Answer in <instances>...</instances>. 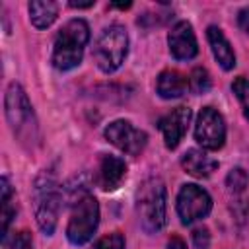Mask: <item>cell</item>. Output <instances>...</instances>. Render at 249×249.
I'll use <instances>...</instances> for the list:
<instances>
[{"label":"cell","instance_id":"1","mask_svg":"<svg viewBox=\"0 0 249 249\" xmlns=\"http://www.w3.org/2000/svg\"><path fill=\"white\" fill-rule=\"evenodd\" d=\"M89 41V25L80 19L74 18L70 21H66L56 37H54V47H53V66L56 70H72L82 62L84 56V47Z\"/></svg>","mask_w":249,"mask_h":249},{"label":"cell","instance_id":"6","mask_svg":"<svg viewBox=\"0 0 249 249\" xmlns=\"http://www.w3.org/2000/svg\"><path fill=\"white\" fill-rule=\"evenodd\" d=\"M99 224V204L93 195L82 193L72 208L68 226H66V237L72 245H84L88 243Z\"/></svg>","mask_w":249,"mask_h":249},{"label":"cell","instance_id":"12","mask_svg":"<svg viewBox=\"0 0 249 249\" xmlns=\"http://www.w3.org/2000/svg\"><path fill=\"white\" fill-rule=\"evenodd\" d=\"M126 175V163L123 158L113 154H101L95 171V183L103 191H115Z\"/></svg>","mask_w":249,"mask_h":249},{"label":"cell","instance_id":"2","mask_svg":"<svg viewBox=\"0 0 249 249\" xmlns=\"http://www.w3.org/2000/svg\"><path fill=\"white\" fill-rule=\"evenodd\" d=\"M4 107H6V119L10 123L12 132L19 138L21 144L37 140V121L33 107L27 99V93L19 84H10L6 89L4 97Z\"/></svg>","mask_w":249,"mask_h":249},{"label":"cell","instance_id":"4","mask_svg":"<svg viewBox=\"0 0 249 249\" xmlns=\"http://www.w3.org/2000/svg\"><path fill=\"white\" fill-rule=\"evenodd\" d=\"M33 206H35V218L45 235H53L56 222H58V212H60V202H62V193L56 183V179L51 173H43L37 177L35 187H33Z\"/></svg>","mask_w":249,"mask_h":249},{"label":"cell","instance_id":"13","mask_svg":"<svg viewBox=\"0 0 249 249\" xmlns=\"http://www.w3.org/2000/svg\"><path fill=\"white\" fill-rule=\"evenodd\" d=\"M206 39H208V45H210L212 54L218 60V64L224 70H231L235 66V53H233L230 41L226 39L224 31L218 25H210L206 29Z\"/></svg>","mask_w":249,"mask_h":249},{"label":"cell","instance_id":"20","mask_svg":"<svg viewBox=\"0 0 249 249\" xmlns=\"http://www.w3.org/2000/svg\"><path fill=\"white\" fill-rule=\"evenodd\" d=\"M2 249H33V239L29 231H16L12 237L2 239Z\"/></svg>","mask_w":249,"mask_h":249},{"label":"cell","instance_id":"19","mask_svg":"<svg viewBox=\"0 0 249 249\" xmlns=\"http://www.w3.org/2000/svg\"><path fill=\"white\" fill-rule=\"evenodd\" d=\"M231 91L235 93V97L239 99L241 103V109H243V115L245 119L249 121V80L245 76H237L231 84Z\"/></svg>","mask_w":249,"mask_h":249},{"label":"cell","instance_id":"23","mask_svg":"<svg viewBox=\"0 0 249 249\" xmlns=\"http://www.w3.org/2000/svg\"><path fill=\"white\" fill-rule=\"evenodd\" d=\"M193 243L196 249H208L210 245V233L206 228H196L193 231Z\"/></svg>","mask_w":249,"mask_h":249},{"label":"cell","instance_id":"17","mask_svg":"<svg viewBox=\"0 0 249 249\" xmlns=\"http://www.w3.org/2000/svg\"><path fill=\"white\" fill-rule=\"evenodd\" d=\"M0 185H2L0 187L2 189V196H0V200H2V239H4L8 235V228H10V222L16 214V208L12 206V187H10L8 179L2 177Z\"/></svg>","mask_w":249,"mask_h":249},{"label":"cell","instance_id":"25","mask_svg":"<svg viewBox=\"0 0 249 249\" xmlns=\"http://www.w3.org/2000/svg\"><path fill=\"white\" fill-rule=\"evenodd\" d=\"M167 249H187V243L179 235H171L167 241Z\"/></svg>","mask_w":249,"mask_h":249},{"label":"cell","instance_id":"11","mask_svg":"<svg viewBox=\"0 0 249 249\" xmlns=\"http://www.w3.org/2000/svg\"><path fill=\"white\" fill-rule=\"evenodd\" d=\"M191 117H193V111L185 105L181 107H175L173 111H169L167 115H163L158 123L161 134H163V142L169 150L177 148L179 142L183 140L187 128H189V123H191Z\"/></svg>","mask_w":249,"mask_h":249},{"label":"cell","instance_id":"22","mask_svg":"<svg viewBox=\"0 0 249 249\" xmlns=\"http://www.w3.org/2000/svg\"><path fill=\"white\" fill-rule=\"evenodd\" d=\"M91 249H124V235L121 231H113L95 241Z\"/></svg>","mask_w":249,"mask_h":249},{"label":"cell","instance_id":"9","mask_svg":"<svg viewBox=\"0 0 249 249\" xmlns=\"http://www.w3.org/2000/svg\"><path fill=\"white\" fill-rule=\"evenodd\" d=\"M105 138L128 156H140V152L148 144V134L124 119L109 123L105 128Z\"/></svg>","mask_w":249,"mask_h":249},{"label":"cell","instance_id":"24","mask_svg":"<svg viewBox=\"0 0 249 249\" xmlns=\"http://www.w3.org/2000/svg\"><path fill=\"white\" fill-rule=\"evenodd\" d=\"M237 25H239L241 31L249 33V6L243 8V10H239V14H237Z\"/></svg>","mask_w":249,"mask_h":249},{"label":"cell","instance_id":"15","mask_svg":"<svg viewBox=\"0 0 249 249\" xmlns=\"http://www.w3.org/2000/svg\"><path fill=\"white\" fill-rule=\"evenodd\" d=\"M187 89H189V78H185L177 70H163L158 76L156 91L163 99H177V97L185 95Z\"/></svg>","mask_w":249,"mask_h":249},{"label":"cell","instance_id":"26","mask_svg":"<svg viewBox=\"0 0 249 249\" xmlns=\"http://www.w3.org/2000/svg\"><path fill=\"white\" fill-rule=\"evenodd\" d=\"M93 6V2H86V4H76V2H70V8H91Z\"/></svg>","mask_w":249,"mask_h":249},{"label":"cell","instance_id":"8","mask_svg":"<svg viewBox=\"0 0 249 249\" xmlns=\"http://www.w3.org/2000/svg\"><path fill=\"white\" fill-rule=\"evenodd\" d=\"M195 140L204 150H220L226 142L224 117L214 107H202L195 123Z\"/></svg>","mask_w":249,"mask_h":249},{"label":"cell","instance_id":"10","mask_svg":"<svg viewBox=\"0 0 249 249\" xmlns=\"http://www.w3.org/2000/svg\"><path fill=\"white\" fill-rule=\"evenodd\" d=\"M167 45H169V53L177 60H191L198 53V43H196L193 25L189 21H185V19L177 21L169 29V33H167Z\"/></svg>","mask_w":249,"mask_h":249},{"label":"cell","instance_id":"3","mask_svg":"<svg viewBox=\"0 0 249 249\" xmlns=\"http://www.w3.org/2000/svg\"><path fill=\"white\" fill-rule=\"evenodd\" d=\"M136 212L140 226L148 233H156L165 226V185L160 177H150L140 185Z\"/></svg>","mask_w":249,"mask_h":249},{"label":"cell","instance_id":"16","mask_svg":"<svg viewBox=\"0 0 249 249\" xmlns=\"http://www.w3.org/2000/svg\"><path fill=\"white\" fill-rule=\"evenodd\" d=\"M58 16V4L51 0H33L29 2V19L37 29H47Z\"/></svg>","mask_w":249,"mask_h":249},{"label":"cell","instance_id":"21","mask_svg":"<svg viewBox=\"0 0 249 249\" xmlns=\"http://www.w3.org/2000/svg\"><path fill=\"white\" fill-rule=\"evenodd\" d=\"M247 181H249V177H247V173L241 167H233L228 173V179H226L230 191H233V193H243L245 187H247Z\"/></svg>","mask_w":249,"mask_h":249},{"label":"cell","instance_id":"5","mask_svg":"<svg viewBox=\"0 0 249 249\" xmlns=\"http://www.w3.org/2000/svg\"><path fill=\"white\" fill-rule=\"evenodd\" d=\"M128 53V35L123 25H109L105 27L93 47V58L101 72L111 74L115 72L126 58Z\"/></svg>","mask_w":249,"mask_h":249},{"label":"cell","instance_id":"18","mask_svg":"<svg viewBox=\"0 0 249 249\" xmlns=\"http://www.w3.org/2000/svg\"><path fill=\"white\" fill-rule=\"evenodd\" d=\"M210 86H212V82H210V76H208L206 68L196 66L189 76V89L193 93H206L210 89Z\"/></svg>","mask_w":249,"mask_h":249},{"label":"cell","instance_id":"7","mask_svg":"<svg viewBox=\"0 0 249 249\" xmlns=\"http://www.w3.org/2000/svg\"><path fill=\"white\" fill-rule=\"evenodd\" d=\"M210 210H212V198L202 187L195 183H187L181 187L177 195V214L185 226L202 220L204 216L210 214Z\"/></svg>","mask_w":249,"mask_h":249},{"label":"cell","instance_id":"14","mask_svg":"<svg viewBox=\"0 0 249 249\" xmlns=\"http://www.w3.org/2000/svg\"><path fill=\"white\" fill-rule=\"evenodd\" d=\"M181 165L185 167L187 173L204 179V177H210V175L218 169V160H214L212 156H208V154L202 152V150L191 148V150H187V152L183 154Z\"/></svg>","mask_w":249,"mask_h":249}]
</instances>
